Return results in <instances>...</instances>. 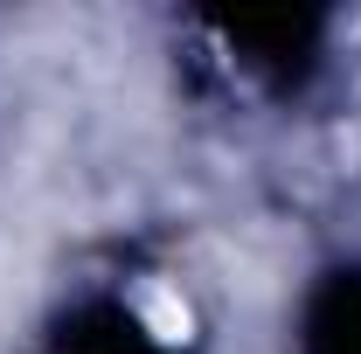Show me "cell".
<instances>
[{"instance_id":"1","label":"cell","mask_w":361,"mask_h":354,"mask_svg":"<svg viewBox=\"0 0 361 354\" xmlns=\"http://www.w3.org/2000/svg\"><path fill=\"white\" fill-rule=\"evenodd\" d=\"M126 306H133V326L153 341V348H188L195 326H202V319H195V299H188L180 278H139Z\"/></svg>"}]
</instances>
